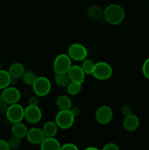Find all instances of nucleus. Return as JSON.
<instances>
[{
    "instance_id": "3",
    "label": "nucleus",
    "mask_w": 149,
    "mask_h": 150,
    "mask_svg": "<svg viewBox=\"0 0 149 150\" xmlns=\"http://www.w3.org/2000/svg\"><path fill=\"white\" fill-rule=\"evenodd\" d=\"M74 117L70 110H59L56 115L55 122L58 128L67 130L72 126Z\"/></svg>"
},
{
    "instance_id": "8",
    "label": "nucleus",
    "mask_w": 149,
    "mask_h": 150,
    "mask_svg": "<svg viewBox=\"0 0 149 150\" xmlns=\"http://www.w3.org/2000/svg\"><path fill=\"white\" fill-rule=\"evenodd\" d=\"M113 117V113L110 107L108 105H102L96 111L95 119L96 122L101 125H107L110 123Z\"/></svg>"
},
{
    "instance_id": "9",
    "label": "nucleus",
    "mask_w": 149,
    "mask_h": 150,
    "mask_svg": "<svg viewBox=\"0 0 149 150\" xmlns=\"http://www.w3.org/2000/svg\"><path fill=\"white\" fill-rule=\"evenodd\" d=\"M2 100L9 105L17 103L20 98V92L14 86H7L1 93Z\"/></svg>"
},
{
    "instance_id": "21",
    "label": "nucleus",
    "mask_w": 149,
    "mask_h": 150,
    "mask_svg": "<svg viewBox=\"0 0 149 150\" xmlns=\"http://www.w3.org/2000/svg\"><path fill=\"white\" fill-rule=\"evenodd\" d=\"M56 83L60 87H67V85L71 81L67 73H58L55 76Z\"/></svg>"
},
{
    "instance_id": "22",
    "label": "nucleus",
    "mask_w": 149,
    "mask_h": 150,
    "mask_svg": "<svg viewBox=\"0 0 149 150\" xmlns=\"http://www.w3.org/2000/svg\"><path fill=\"white\" fill-rule=\"evenodd\" d=\"M67 91L70 95H76L80 92L82 88L81 83H77V82L70 81V83L67 85Z\"/></svg>"
},
{
    "instance_id": "33",
    "label": "nucleus",
    "mask_w": 149,
    "mask_h": 150,
    "mask_svg": "<svg viewBox=\"0 0 149 150\" xmlns=\"http://www.w3.org/2000/svg\"><path fill=\"white\" fill-rule=\"evenodd\" d=\"M70 111H71L72 114H73V116H74V117H77V116H78L79 114H80V108H77V107H74V108H71Z\"/></svg>"
},
{
    "instance_id": "7",
    "label": "nucleus",
    "mask_w": 149,
    "mask_h": 150,
    "mask_svg": "<svg viewBox=\"0 0 149 150\" xmlns=\"http://www.w3.org/2000/svg\"><path fill=\"white\" fill-rule=\"evenodd\" d=\"M88 51L84 45L80 43H73L69 47L68 55L72 59L83 61L87 57Z\"/></svg>"
},
{
    "instance_id": "14",
    "label": "nucleus",
    "mask_w": 149,
    "mask_h": 150,
    "mask_svg": "<svg viewBox=\"0 0 149 150\" xmlns=\"http://www.w3.org/2000/svg\"><path fill=\"white\" fill-rule=\"evenodd\" d=\"M61 144L55 137H45L40 144V148L42 150H60Z\"/></svg>"
},
{
    "instance_id": "11",
    "label": "nucleus",
    "mask_w": 149,
    "mask_h": 150,
    "mask_svg": "<svg viewBox=\"0 0 149 150\" xmlns=\"http://www.w3.org/2000/svg\"><path fill=\"white\" fill-rule=\"evenodd\" d=\"M26 138L29 143L32 144L37 145L42 143V141L45 139V136L42 129L39 127H32L28 130Z\"/></svg>"
},
{
    "instance_id": "19",
    "label": "nucleus",
    "mask_w": 149,
    "mask_h": 150,
    "mask_svg": "<svg viewBox=\"0 0 149 150\" xmlns=\"http://www.w3.org/2000/svg\"><path fill=\"white\" fill-rule=\"evenodd\" d=\"M56 105L59 110H70L71 109L72 103L67 95H60L56 99Z\"/></svg>"
},
{
    "instance_id": "1",
    "label": "nucleus",
    "mask_w": 149,
    "mask_h": 150,
    "mask_svg": "<svg viewBox=\"0 0 149 150\" xmlns=\"http://www.w3.org/2000/svg\"><path fill=\"white\" fill-rule=\"evenodd\" d=\"M104 18L108 23L118 25L124 21L125 13L121 6L117 4L108 5L104 10Z\"/></svg>"
},
{
    "instance_id": "32",
    "label": "nucleus",
    "mask_w": 149,
    "mask_h": 150,
    "mask_svg": "<svg viewBox=\"0 0 149 150\" xmlns=\"http://www.w3.org/2000/svg\"><path fill=\"white\" fill-rule=\"evenodd\" d=\"M9 104H7V103H5L4 101L1 100V102H0V112L1 113H4L7 111V108H8L9 107Z\"/></svg>"
},
{
    "instance_id": "6",
    "label": "nucleus",
    "mask_w": 149,
    "mask_h": 150,
    "mask_svg": "<svg viewBox=\"0 0 149 150\" xmlns=\"http://www.w3.org/2000/svg\"><path fill=\"white\" fill-rule=\"evenodd\" d=\"M6 117L12 124L21 122L24 119V108L18 103L11 104L6 111Z\"/></svg>"
},
{
    "instance_id": "36",
    "label": "nucleus",
    "mask_w": 149,
    "mask_h": 150,
    "mask_svg": "<svg viewBox=\"0 0 149 150\" xmlns=\"http://www.w3.org/2000/svg\"><path fill=\"white\" fill-rule=\"evenodd\" d=\"M1 62H0V70H1Z\"/></svg>"
},
{
    "instance_id": "25",
    "label": "nucleus",
    "mask_w": 149,
    "mask_h": 150,
    "mask_svg": "<svg viewBox=\"0 0 149 150\" xmlns=\"http://www.w3.org/2000/svg\"><path fill=\"white\" fill-rule=\"evenodd\" d=\"M7 142H8L9 146H10V149H18V148L20 147V139L16 137V136H13V137L9 139Z\"/></svg>"
},
{
    "instance_id": "30",
    "label": "nucleus",
    "mask_w": 149,
    "mask_h": 150,
    "mask_svg": "<svg viewBox=\"0 0 149 150\" xmlns=\"http://www.w3.org/2000/svg\"><path fill=\"white\" fill-rule=\"evenodd\" d=\"M39 97L38 96H32L29 99V104L31 105H38L39 103Z\"/></svg>"
},
{
    "instance_id": "5",
    "label": "nucleus",
    "mask_w": 149,
    "mask_h": 150,
    "mask_svg": "<svg viewBox=\"0 0 149 150\" xmlns=\"http://www.w3.org/2000/svg\"><path fill=\"white\" fill-rule=\"evenodd\" d=\"M72 59L68 54H61L56 57L53 62V70L56 74L67 73L72 66Z\"/></svg>"
},
{
    "instance_id": "20",
    "label": "nucleus",
    "mask_w": 149,
    "mask_h": 150,
    "mask_svg": "<svg viewBox=\"0 0 149 150\" xmlns=\"http://www.w3.org/2000/svg\"><path fill=\"white\" fill-rule=\"evenodd\" d=\"M12 77L8 71L0 70V89H4L11 85Z\"/></svg>"
},
{
    "instance_id": "34",
    "label": "nucleus",
    "mask_w": 149,
    "mask_h": 150,
    "mask_svg": "<svg viewBox=\"0 0 149 150\" xmlns=\"http://www.w3.org/2000/svg\"><path fill=\"white\" fill-rule=\"evenodd\" d=\"M91 149H93V150H98L97 148L93 147V146H90V147L86 148V150H91Z\"/></svg>"
},
{
    "instance_id": "23",
    "label": "nucleus",
    "mask_w": 149,
    "mask_h": 150,
    "mask_svg": "<svg viewBox=\"0 0 149 150\" xmlns=\"http://www.w3.org/2000/svg\"><path fill=\"white\" fill-rule=\"evenodd\" d=\"M37 78V76L36 74H35L33 71H32V70L24 72L23 76H22L23 82H24L26 84L29 85V86H32V84H33L34 82L35 81Z\"/></svg>"
},
{
    "instance_id": "24",
    "label": "nucleus",
    "mask_w": 149,
    "mask_h": 150,
    "mask_svg": "<svg viewBox=\"0 0 149 150\" xmlns=\"http://www.w3.org/2000/svg\"><path fill=\"white\" fill-rule=\"evenodd\" d=\"M94 63L92 61L91 59H85L84 60H83V62H82L81 67L83 68V71L85 72V73L87 75H91L92 71H93V69L94 67Z\"/></svg>"
},
{
    "instance_id": "12",
    "label": "nucleus",
    "mask_w": 149,
    "mask_h": 150,
    "mask_svg": "<svg viewBox=\"0 0 149 150\" xmlns=\"http://www.w3.org/2000/svg\"><path fill=\"white\" fill-rule=\"evenodd\" d=\"M69 78L71 81L77 82L79 83H83L85 80L86 73L83 71L81 66L72 65L67 73Z\"/></svg>"
},
{
    "instance_id": "2",
    "label": "nucleus",
    "mask_w": 149,
    "mask_h": 150,
    "mask_svg": "<svg viewBox=\"0 0 149 150\" xmlns=\"http://www.w3.org/2000/svg\"><path fill=\"white\" fill-rule=\"evenodd\" d=\"M32 89L37 96L45 97L51 92V83L48 78L39 76L37 78L32 84Z\"/></svg>"
},
{
    "instance_id": "13",
    "label": "nucleus",
    "mask_w": 149,
    "mask_h": 150,
    "mask_svg": "<svg viewBox=\"0 0 149 150\" xmlns=\"http://www.w3.org/2000/svg\"><path fill=\"white\" fill-rule=\"evenodd\" d=\"M123 126L127 131L134 132L137 130L140 126V120L135 114L131 113V114L124 117L123 120Z\"/></svg>"
},
{
    "instance_id": "28",
    "label": "nucleus",
    "mask_w": 149,
    "mask_h": 150,
    "mask_svg": "<svg viewBox=\"0 0 149 150\" xmlns=\"http://www.w3.org/2000/svg\"><path fill=\"white\" fill-rule=\"evenodd\" d=\"M61 150H77L78 148L76 146L75 144L72 143H67L64 144L63 146H61Z\"/></svg>"
},
{
    "instance_id": "26",
    "label": "nucleus",
    "mask_w": 149,
    "mask_h": 150,
    "mask_svg": "<svg viewBox=\"0 0 149 150\" xmlns=\"http://www.w3.org/2000/svg\"><path fill=\"white\" fill-rule=\"evenodd\" d=\"M143 74L147 79H149V58L145 60L142 67Z\"/></svg>"
},
{
    "instance_id": "15",
    "label": "nucleus",
    "mask_w": 149,
    "mask_h": 150,
    "mask_svg": "<svg viewBox=\"0 0 149 150\" xmlns=\"http://www.w3.org/2000/svg\"><path fill=\"white\" fill-rule=\"evenodd\" d=\"M28 129L24 124L19 122L13 123L11 127V133L13 136H16L19 139H23L26 137L27 134Z\"/></svg>"
},
{
    "instance_id": "10",
    "label": "nucleus",
    "mask_w": 149,
    "mask_h": 150,
    "mask_svg": "<svg viewBox=\"0 0 149 150\" xmlns=\"http://www.w3.org/2000/svg\"><path fill=\"white\" fill-rule=\"evenodd\" d=\"M42 111L38 105H29L24 108V118L31 124H37L42 119Z\"/></svg>"
},
{
    "instance_id": "17",
    "label": "nucleus",
    "mask_w": 149,
    "mask_h": 150,
    "mask_svg": "<svg viewBox=\"0 0 149 150\" xmlns=\"http://www.w3.org/2000/svg\"><path fill=\"white\" fill-rule=\"evenodd\" d=\"M8 72L12 78L19 79V78L22 77L24 73V66L20 62H15L10 66Z\"/></svg>"
},
{
    "instance_id": "29",
    "label": "nucleus",
    "mask_w": 149,
    "mask_h": 150,
    "mask_svg": "<svg viewBox=\"0 0 149 150\" xmlns=\"http://www.w3.org/2000/svg\"><path fill=\"white\" fill-rule=\"evenodd\" d=\"M121 113L124 116V117H125V116L129 115V114H131V107L128 105H124L121 108Z\"/></svg>"
},
{
    "instance_id": "18",
    "label": "nucleus",
    "mask_w": 149,
    "mask_h": 150,
    "mask_svg": "<svg viewBox=\"0 0 149 150\" xmlns=\"http://www.w3.org/2000/svg\"><path fill=\"white\" fill-rule=\"evenodd\" d=\"M104 11L99 6L92 5L88 9L87 16L90 19L93 21L99 20L103 16Z\"/></svg>"
},
{
    "instance_id": "27",
    "label": "nucleus",
    "mask_w": 149,
    "mask_h": 150,
    "mask_svg": "<svg viewBox=\"0 0 149 150\" xmlns=\"http://www.w3.org/2000/svg\"><path fill=\"white\" fill-rule=\"evenodd\" d=\"M103 150H119V146L115 143H108L102 147Z\"/></svg>"
},
{
    "instance_id": "31",
    "label": "nucleus",
    "mask_w": 149,
    "mask_h": 150,
    "mask_svg": "<svg viewBox=\"0 0 149 150\" xmlns=\"http://www.w3.org/2000/svg\"><path fill=\"white\" fill-rule=\"evenodd\" d=\"M10 146H9L7 141L0 139V150H9Z\"/></svg>"
},
{
    "instance_id": "16",
    "label": "nucleus",
    "mask_w": 149,
    "mask_h": 150,
    "mask_svg": "<svg viewBox=\"0 0 149 150\" xmlns=\"http://www.w3.org/2000/svg\"><path fill=\"white\" fill-rule=\"evenodd\" d=\"M58 127L56 122L48 121L44 124L42 130L45 137H55L58 133Z\"/></svg>"
},
{
    "instance_id": "35",
    "label": "nucleus",
    "mask_w": 149,
    "mask_h": 150,
    "mask_svg": "<svg viewBox=\"0 0 149 150\" xmlns=\"http://www.w3.org/2000/svg\"><path fill=\"white\" fill-rule=\"evenodd\" d=\"M1 100H2V98H1V94H0V102H1Z\"/></svg>"
},
{
    "instance_id": "4",
    "label": "nucleus",
    "mask_w": 149,
    "mask_h": 150,
    "mask_svg": "<svg viewBox=\"0 0 149 150\" xmlns=\"http://www.w3.org/2000/svg\"><path fill=\"white\" fill-rule=\"evenodd\" d=\"M91 75L98 80H108L112 76V68L108 63L99 62L94 64Z\"/></svg>"
}]
</instances>
